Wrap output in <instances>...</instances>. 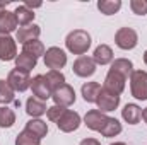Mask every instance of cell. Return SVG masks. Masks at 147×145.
I'll return each instance as SVG.
<instances>
[{
	"mask_svg": "<svg viewBox=\"0 0 147 145\" xmlns=\"http://www.w3.org/2000/svg\"><path fill=\"white\" fill-rule=\"evenodd\" d=\"M36 63H38V58L28 55V53H24V51L16 56V68H21L24 72H31L36 67Z\"/></svg>",
	"mask_w": 147,
	"mask_h": 145,
	"instance_id": "7402d4cb",
	"label": "cell"
},
{
	"mask_svg": "<svg viewBox=\"0 0 147 145\" xmlns=\"http://www.w3.org/2000/svg\"><path fill=\"white\" fill-rule=\"evenodd\" d=\"M65 113V108H62V106H51V108H48V111H46V116H48V119L50 121H58L60 119V116Z\"/></svg>",
	"mask_w": 147,
	"mask_h": 145,
	"instance_id": "1f68e13d",
	"label": "cell"
},
{
	"mask_svg": "<svg viewBox=\"0 0 147 145\" xmlns=\"http://www.w3.org/2000/svg\"><path fill=\"white\" fill-rule=\"evenodd\" d=\"M65 46L70 53L82 56L91 48V34L84 29H74L65 38Z\"/></svg>",
	"mask_w": 147,
	"mask_h": 145,
	"instance_id": "6da1fadb",
	"label": "cell"
},
{
	"mask_svg": "<svg viewBox=\"0 0 147 145\" xmlns=\"http://www.w3.org/2000/svg\"><path fill=\"white\" fill-rule=\"evenodd\" d=\"M7 82L9 85L17 91V92H24L31 87V77H29V72H24L21 68H14L9 72V77H7Z\"/></svg>",
	"mask_w": 147,
	"mask_h": 145,
	"instance_id": "5b68a950",
	"label": "cell"
},
{
	"mask_svg": "<svg viewBox=\"0 0 147 145\" xmlns=\"http://www.w3.org/2000/svg\"><path fill=\"white\" fill-rule=\"evenodd\" d=\"M125 82H127V79L121 73L115 72V70H108L106 79H105V89L113 92V94H118L120 96L125 91Z\"/></svg>",
	"mask_w": 147,
	"mask_h": 145,
	"instance_id": "8fae6325",
	"label": "cell"
},
{
	"mask_svg": "<svg viewBox=\"0 0 147 145\" xmlns=\"http://www.w3.org/2000/svg\"><path fill=\"white\" fill-rule=\"evenodd\" d=\"M16 56H17L16 41L9 34H0V60L10 62V60H16Z\"/></svg>",
	"mask_w": 147,
	"mask_h": 145,
	"instance_id": "4fadbf2b",
	"label": "cell"
},
{
	"mask_svg": "<svg viewBox=\"0 0 147 145\" xmlns=\"http://www.w3.org/2000/svg\"><path fill=\"white\" fill-rule=\"evenodd\" d=\"M144 62H146V65H147V50H146V53H144Z\"/></svg>",
	"mask_w": 147,
	"mask_h": 145,
	"instance_id": "8d00e7d4",
	"label": "cell"
},
{
	"mask_svg": "<svg viewBox=\"0 0 147 145\" xmlns=\"http://www.w3.org/2000/svg\"><path fill=\"white\" fill-rule=\"evenodd\" d=\"M99 133H101L103 137H106V138L116 137V135H120V133H121V123H120L116 118H108V121H106L105 128H103Z\"/></svg>",
	"mask_w": 147,
	"mask_h": 145,
	"instance_id": "cb8c5ba5",
	"label": "cell"
},
{
	"mask_svg": "<svg viewBox=\"0 0 147 145\" xmlns=\"http://www.w3.org/2000/svg\"><path fill=\"white\" fill-rule=\"evenodd\" d=\"M57 126L63 133H72V132H75L80 126V116H79V113H75L72 109H65V113L57 121Z\"/></svg>",
	"mask_w": 147,
	"mask_h": 145,
	"instance_id": "ba28073f",
	"label": "cell"
},
{
	"mask_svg": "<svg viewBox=\"0 0 147 145\" xmlns=\"http://www.w3.org/2000/svg\"><path fill=\"white\" fill-rule=\"evenodd\" d=\"M72 70H74V73H75L77 77L87 79V77L94 75V72H96V63H94V60H92L91 56L82 55V56H79V58L74 62Z\"/></svg>",
	"mask_w": 147,
	"mask_h": 145,
	"instance_id": "9c48e42d",
	"label": "cell"
},
{
	"mask_svg": "<svg viewBox=\"0 0 147 145\" xmlns=\"http://www.w3.org/2000/svg\"><path fill=\"white\" fill-rule=\"evenodd\" d=\"M22 46H24L22 51L28 53V55H31V56H34V58L45 56V44L41 41H38V39H33V41H29V43H26Z\"/></svg>",
	"mask_w": 147,
	"mask_h": 145,
	"instance_id": "484cf974",
	"label": "cell"
},
{
	"mask_svg": "<svg viewBox=\"0 0 147 145\" xmlns=\"http://www.w3.org/2000/svg\"><path fill=\"white\" fill-rule=\"evenodd\" d=\"M121 118L128 123V125H137L142 118V109L137 104H125V108L121 109Z\"/></svg>",
	"mask_w": 147,
	"mask_h": 145,
	"instance_id": "ac0fdd59",
	"label": "cell"
},
{
	"mask_svg": "<svg viewBox=\"0 0 147 145\" xmlns=\"http://www.w3.org/2000/svg\"><path fill=\"white\" fill-rule=\"evenodd\" d=\"M130 92L135 99L147 101V72L134 70L130 75Z\"/></svg>",
	"mask_w": 147,
	"mask_h": 145,
	"instance_id": "7a4b0ae2",
	"label": "cell"
},
{
	"mask_svg": "<svg viewBox=\"0 0 147 145\" xmlns=\"http://www.w3.org/2000/svg\"><path fill=\"white\" fill-rule=\"evenodd\" d=\"M26 130L31 132L39 140H43V137H46V133H48V125L39 118H33V119H29L26 123Z\"/></svg>",
	"mask_w": 147,
	"mask_h": 145,
	"instance_id": "d6986e66",
	"label": "cell"
},
{
	"mask_svg": "<svg viewBox=\"0 0 147 145\" xmlns=\"http://www.w3.org/2000/svg\"><path fill=\"white\" fill-rule=\"evenodd\" d=\"M45 65L51 70H60L67 65V55L62 48L58 46H51L45 51Z\"/></svg>",
	"mask_w": 147,
	"mask_h": 145,
	"instance_id": "3957f363",
	"label": "cell"
},
{
	"mask_svg": "<svg viewBox=\"0 0 147 145\" xmlns=\"http://www.w3.org/2000/svg\"><path fill=\"white\" fill-rule=\"evenodd\" d=\"M108 118H110V116H106V114L101 113L99 109H91V111L86 113L84 123H86V126H87L89 130H92V132H101V130L105 128Z\"/></svg>",
	"mask_w": 147,
	"mask_h": 145,
	"instance_id": "30bf717a",
	"label": "cell"
},
{
	"mask_svg": "<svg viewBox=\"0 0 147 145\" xmlns=\"http://www.w3.org/2000/svg\"><path fill=\"white\" fill-rule=\"evenodd\" d=\"M46 111H48V108H46L45 101L38 99L34 96L26 101V113H28L31 118H39V116H43Z\"/></svg>",
	"mask_w": 147,
	"mask_h": 145,
	"instance_id": "e0dca14e",
	"label": "cell"
},
{
	"mask_svg": "<svg viewBox=\"0 0 147 145\" xmlns=\"http://www.w3.org/2000/svg\"><path fill=\"white\" fill-rule=\"evenodd\" d=\"M39 144H41V140L38 137H34L31 132H28L26 128L16 138V145H39Z\"/></svg>",
	"mask_w": 147,
	"mask_h": 145,
	"instance_id": "f546056e",
	"label": "cell"
},
{
	"mask_svg": "<svg viewBox=\"0 0 147 145\" xmlns=\"http://www.w3.org/2000/svg\"><path fill=\"white\" fill-rule=\"evenodd\" d=\"M142 118H144V121L147 123V108H146V109H142Z\"/></svg>",
	"mask_w": 147,
	"mask_h": 145,
	"instance_id": "836d02e7",
	"label": "cell"
},
{
	"mask_svg": "<svg viewBox=\"0 0 147 145\" xmlns=\"http://www.w3.org/2000/svg\"><path fill=\"white\" fill-rule=\"evenodd\" d=\"M79 145H101V144H99V140H96V138H84Z\"/></svg>",
	"mask_w": 147,
	"mask_h": 145,
	"instance_id": "d6a6232c",
	"label": "cell"
},
{
	"mask_svg": "<svg viewBox=\"0 0 147 145\" xmlns=\"http://www.w3.org/2000/svg\"><path fill=\"white\" fill-rule=\"evenodd\" d=\"M130 9L137 15H146L147 14V0H132L130 2Z\"/></svg>",
	"mask_w": 147,
	"mask_h": 145,
	"instance_id": "4dcf8cb0",
	"label": "cell"
},
{
	"mask_svg": "<svg viewBox=\"0 0 147 145\" xmlns=\"http://www.w3.org/2000/svg\"><path fill=\"white\" fill-rule=\"evenodd\" d=\"M17 26L19 22H17L16 14L7 9H2L0 10V34H10L17 29Z\"/></svg>",
	"mask_w": 147,
	"mask_h": 145,
	"instance_id": "5bb4252c",
	"label": "cell"
},
{
	"mask_svg": "<svg viewBox=\"0 0 147 145\" xmlns=\"http://www.w3.org/2000/svg\"><path fill=\"white\" fill-rule=\"evenodd\" d=\"M16 123V113L7 106L0 108V128H10Z\"/></svg>",
	"mask_w": 147,
	"mask_h": 145,
	"instance_id": "83f0119b",
	"label": "cell"
},
{
	"mask_svg": "<svg viewBox=\"0 0 147 145\" xmlns=\"http://www.w3.org/2000/svg\"><path fill=\"white\" fill-rule=\"evenodd\" d=\"M92 60H94L96 65H108V63L113 62V50H111L108 44L96 46L94 55H92Z\"/></svg>",
	"mask_w": 147,
	"mask_h": 145,
	"instance_id": "2e32d148",
	"label": "cell"
},
{
	"mask_svg": "<svg viewBox=\"0 0 147 145\" xmlns=\"http://www.w3.org/2000/svg\"><path fill=\"white\" fill-rule=\"evenodd\" d=\"M98 9L105 15H113V14H116L121 9V0H99L98 2Z\"/></svg>",
	"mask_w": 147,
	"mask_h": 145,
	"instance_id": "d4e9b609",
	"label": "cell"
},
{
	"mask_svg": "<svg viewBox=\"0 0 147 145\" xmlns=\"http://www.w3.org/2000/svg\"><path fill=\"white\" fill-rule=\"evenodd\" d=\"M14 99H16V91L9 85L7 80H0V103L9 104L14 103Z\"/></svg>",
	"mask_w": 147,
	"mask_h": 145,
	"instance_id": "4316f807",
	"label": "cell"
},
{
	"mask_svg": "<svg viewBox=\"0 0 147 145\" xmlns=\"http://www.w3.org/2000/svg\"><path fill=\"white\" fill-rule=\"evenodd\" d=\"M99 91H101V85L98 82H86L80 89L82 97H84L86 103H96V99L99 96Z\"/></svg>",
	"mask_w": 147,
	"mask_h": 145,
	"instance_id": "44dd1931",
	"label": "cell"
},
{
	"mask_svg": "<svg viewBox=\"0 0 147 145\" xmlns=\"http://www.w3.org/2000/svg\"><path fill=\"white\" fill-rule=\"evenodd\" d=\"M115 43L121 50H134L139 43L137 31L132 28H120L115 34Z\"/></svg>",
	"mask_w": 147,
	"mask_h": 145,
	"instance_id": "277c9868",
	"label": "cell"
},
{
	"mask_svg": "<svg viewBox=\"0 0 147 145\" xmlns=\"http://www.w3.org/2000/svg\"><path fill=\"white\" fill-rule=\"evenodd\" d=\"M51 99L55 101L57 106H62V108L72 106L75 103V91H74L72 85L63 84V85H60L58 89H55L51 92Z\"/></svg>",
	"mask_w": 147,
	"mask_h": 145,
	"instance_id": "8992f818",
	"label": "cell"
},
{
	"mask_svg": "<svg viewBox=\"0 0 147 145\" xmlns=\"http://www.w3.org/2000/svg\"><path fill=\"white\" fill-rule=\"evenodd\" d=\"M39 34H41V28L38 24H29V26H21L17 29V33H16V38H17L19 43L26 44V43H29L33 39H38Z\"/></svg>",
	"mask_w": 147,
	"mask_h": 145,
	"instance_id": "9a60e30c",
	"label": "cell"
},
{
	"mask_svg": "<svg viewBox=\"0 0 147 145\" xmlns=\"http://www.w3.org/2000/svg\"><path fill=\"white\" fill-rule=\"evenodd\" d=\"M96 104H98V109H99L101 113L115 111V109L120 106V96H118V94H113L110 91H106L105 87H101L99 96H98V99H96Z\"/></svg>",
	"mask_w": 147,
	"mask_h": 145,
	"instance_id": "52a82bcc",
	"label": "cell"
},
{
	"mask_svg": "<svg viewBox=\"0 0 147 145\" xmlns=\"http://www.w3.org/2000/svg\"><path fill=\"white\" fill-rule=\"evenodd\" d=\"M14 14H16L17 22H19L21 26H29V24L33 22V19H34L33 9H29V7H26V5H17V9H16Z\"/></svg>",
	"mask_w": 147,
	"mask_h": 145,
	"instance_id": "603a6c76",
	"label": "cell"
},
{
	"mask_svg": "<svg viewBox=\"0 0 147 145\" xmlns=\"http://www.w3.org/2000/svg\"><path fill=\"white\" fill-rule=\"evenodd\" d=\"M110 145H127V144H123V142H115V144H110Z\"/></svg>",
	"mask_w": 147,
	"mask_h": 145,
	"instance_id": "d590c367",
	"label": "cell"
},
{
	"mask_svg": "<svg viewBox=\"0 0 147 145\" xmlns=\"http://www.w3.org/2000/svg\"><path fill=\"white\" fill-rule=\"evenodd\" d=\"M45 79L48 80V84H50V87H51V92H53L55 89H58L60 85L65 84V75L60 72V70H50V72L45 75Z\"/></svg>",
	"mask_w": 147,
	"mask_h": 145,
	"instance_id": "f1b7e54d",
	"label": "cell"
},
{
	"mask_svg": "<svg viewBox=\"0 0 147 145\" xmlns=\"http://www.w3.org/2000/svg\"><path fill=\"white\" fill-rule=\"evenodd\" d=\"M110 70H115V72L121 73L125 79H128L132 72H134V63L128 60V58H116L111 62V68Z\"/></svg>",
	"mask_w": 147,
	"mask_h": 145,
	"instance_id": "ffe728a7",
	"label": "cell"
},
{
	"mask_svg": "<svg viewBox=\"0 0 147 145\" xmlns=\"http://www.w3.org/2000/svg\"><path fill=\"white\" fill-rule=\"evenodd\" d=\"M31 89H33L34 97L41 99V101H46L51 97V87H50L48 80L45 79V75H36L31 79Z\"/></svg>",
	"mask_w": 147,
	"mask_h": 145,
	"instance_id": "7c38bea8",
	"label": "cell"
},
{
	"mask_svg": "<svg viewBox=\"0 0 147 145\" xmlns=\"http://www.w3.org/2000/svg\"><path fill=\"white\" fill-rule=\"evenodd\" d=\"M7 5H9V2H0V7H3V9H5Z\"/></svg>",
	"mask_w": 147,
	"mask_h": 145,
	"instance_id": "e575fe53",
	"label": "cell"
}]
</instances>
